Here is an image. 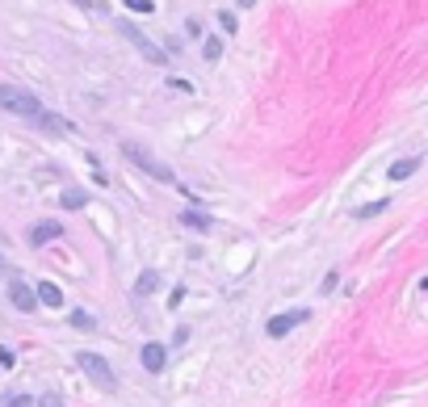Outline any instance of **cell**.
Wrapping results in <instances>:
<instances>
[{"label": "cell", "instance_id": "1", "mask_svg": "<svg viewBox=\"0 0 428 407\" xmlns=\"http://www.w3.org/2000/svg\"><path fill=\"white\" fill-rule=\"evenodd\" d=\"M122 156H126V160H130L134 168H143L147 177L164 181V185H172V181H177V172H172L168 164H160V160H156V156H151V151H147L143 143H134V139H122Z\"/></svg>", "mask_w": 428, "mask_h": 407}, {"label": "cell", "instance_id": "2", "mask_svg": "<svg viewBox=\"0 0 428 407\" xmlns=\"http://www.w3.org/2000/svg\"><path fill=\"white\" fill-rule=\"evenodd\" d=\"M76 361H80L84 378H88V382H92L97 391H105V395H113V391H118V374L109 370V361H105L101 353H80Z\"/></svg>", "mask_w": 428, "mask_h": 407}, {"label": "cell", "instance_id": "3", "mask_svg": "<svg viewBox=\"0 0 428 407\" xmlns=\"http://www.w3.org/2000/svg\"><path fill=\"white\" fill-rule=\"evenodd\" d=\"M0 109H8V113H17V118H38L42 113V101L34 97V92H25V88H17V84H0Z\"/></svg>", "mask_w": 428, "mask_h": 407}, {"label": "cell", "instance_id": "4", "mask_svg": "<svg viewBox=\"0 0 428 407\" xmlns=\"http://www.w3.org/2000/svg\"><path fill=\"white\" fill-rule=\"evenodd\" d=\"M118 29H122V38H126V42H130V46H134L147 63H168V55H164V50H160V46H156V42H151L139 25H130V21H126V25H118Z\"/></svg>", "mask_w": 428, "mask_h": 407}, {"label": "cell", "instance_id": "5", "mask_svg": "<svg viewBox=\"0 0 428 407\" xmlns=\"http://www.w3.org/2000/svg\"><path fill=\"white\" fill-rule=\"evenodd\" d=\"M307 319H311V311H286V315H273L265 332H269L273 340H282V336H290V332H294L298 324H307Z\"/></svg>", "mask_w": 428, "mask_h": 407}, {"label": "cell", "instance_id": "6", "mask_svg": "<svg viewBox=\"0 0 428 407\" xmlns=\"http://www.w3.org/2000/svg\"><path fill=\"white\" fill-rule=\"evenodd\" d=\"M139 361H143V370H147V374H160V370L168 366V349H164V345H156V340H147V345L139 349Z\"/></svg>", "mask_w": 428, "mask_h": 407}, {"label": "cell", "instance_id": "7", "mask_svg": "<svg viewBox=\"0 0 428 407\" xmlns=\"http://www.w3.org/2000/svg\"><path fill=\"white\" fill-rule=\"evenodd\" d=\"M8 303H13L17 311H25V315L38 307V298H34V290H29L25 282H8Z\"/></svg>", "mask_w": 428, "mask_h": 407}, {"label": "cell", "instance_id": "8", "mask_svg": "<svg viewBox=\"0 0 428 407\" xmlns=\"http://www.w3.org/2000/svg\"><path fill=\"white\" fill-rule=\"evenodd\" d=\"M59 235H63V227H59L55 219H42V223H34L29 244H38V248H42V244H50V240H59Z\"/></svg>", "mask_w": 428, "mask_h": 407}, {"label": "cell", "instance_id": "9", "mask_svg": "<svg viewBox=\"0 0 428 407\" xmlns=\"http://www.w3.org/2000/svg\"><path fill=\"white\" fill-rule=\"evenodd\" d=\"M34 298H38V307H63V290L55 282H38L34 286Z\"/></svg>", "mask_w": 428, "mask_h": 407}, {"label": "cell", "instance_id": "10", "mask_svg": "<svg viewBox=\"0 0 428 407\" xmlns=\"http://www.w3.org/2000/svg\"><path fill=\"white\" fill-rule=\"evenodd\" d=\"M156 286H160V273H156V269H147V273H139L134 294H139V298H147V294H156Z\"/></svg>", "mask_w": 428, "mask_h": 407}, {"label": "cell", "instance_id": "11", "mask_svg": "<svg viewBox=\"0 0 428 407\" xmlns=\"http://www.w3.org/2000/svg\"><path fill=\"white\" fill-rule=\"evenodd\" d=\"M181 223L193 227V231H210V219H206L202 210H181Z\"/></svg>", "mask_w": 428, "mask_h": 407}, {"label": "cell", "instance_id": "12", "mask_svg": "<svg viewBox=\"0 0 428 407\" xmlns=\"http://www.w3.org/2000/svg\"><path fill=\"white\" fill-rule=\"evenodd\" d=\"M416 168H420V160H403V164H391V172H387V177H391V181H403V177H412Z\"/></svg>", "mask_w": 428, "mask_h": 407}, {"label": "cell", "instance_id": "13", "mask_svg": "<svg viewBox=\"0 0 428 407\" xmlns=\"http://www.w3.org/2000/svg\"><path fill=\"white\" fill-rule=\"evenodd\" d=\"M59 202H63L67 210H84V202H88V193H84V189H67V193H63Z\"/></svg>", "mask_w": 428, "mask_h": 407}, {"label": "cell", "instance_id": "14", "mask_svg": "<svg viewBox=\"0 0 428 407\" xmlns=\"http://www.w3.org/2000/svg\"><path fill=\"white\" fill-rule=\"evenodd\" d=\"M71 328H80V332H92V328H97V319H92L88 311H71Z\"/></svg>", "mask_w": 428, "mask_h": 407}, {"label": "cell", "instance_id": "15", "mask_svg": "<svg viewBox=\"0 0 428 407\" xmlns=\"http://www.w3.org/2000/svg\"><path fill=\"white\" fill-rule=\"evenodd\" d=\"M202 55H206V59L214 63V59L223 55V42H219V38H206V42H202Z\"/></svg>", "mask_w": 428, "mask_h": 407}, {"label": "cell", "instance_id": "16", "mask_svg": "<svg viewBox=\"0 0 428 407\" xmlns=\"http://www.w3.org/2000/svg\"><path fill=\"white\" fill-rule=\"evenodd\" d=\"M387 206H391V202H370V206H361V210H357V219H378Z\"/></svg>", "mask_w": 428, "mask_h": 407}, {"label": "cell", "instance_id": "17", "mask_svg": "<svg viewBox=\"0 0 428 407\" xmlns=\"http://www.w3.org/2000/svg\"><path fill=\"white\" fill-rule=\"evenodd\" d=\"M219 25H223L227 34H235V29H240V21H235V13H227V8L219 13Z\"/></svg>", "mask_w": 428, "mask_h": 407}, {"label": "cell", "instance_id": "18", "mask_svg": "<svg viewBox=\"0 0 428 407\" xmlns=\"http://www.w3.org/2000/svg\"><path fill=\"white\" fill-rule=\"evenodd\" d=\"M126 8H134V13H151L156 4H151V0H126Z\"/></svg>", "mask_w": 428, "mask_h": 407}, {"label": "cell", "instance_id": "19", "mask_svg": "<svg viewBox=\"0 0 428 407\" xmlns=\"http://www.w3.org/2000/svg\"><path fill=\"white\" fill-rule=\"evenodd\" d=\"M76 4H84V8H92V13H105V8H109V0H76Z\"/></svg>", "mask_w": 428, "mask_h": 407}, {"label": "cell", "instance_id": "20", "mask_svg": "<svg viewBox=\"0 0 428 407\" xmlns=\"http://www.w3.org/2000/svg\"><path fill=\"white\" fill-rule=\"evenodd\" d=\"M38 407H63V399H59V395H55V391H46V395H42V399H38Z\"/></svg>", "mask_w": 428, "mask_h": 407}, {"label": "cell", "instance_id": "21", "mask_svg": "<svg viewBox=\"0 0 428 407\" xmlns=\"http://www.w3.org/2000/svg\"><path fill=\"white\" fill-rule=\"evenodd\" d=\"M4 407H34V399H29V395H13Z\"/></svg>", "mask_w": 428, "mask_h": 407}, {"label": "cell", "instance_id": "22", "mask_svg": "<svg viewBox=\"0 0 428 407\" xmlns=\"http://www.w3.org/2000/svg\"><path fill=\"white\" fill-rule=\"evenodd\" d=\"M168 88H177V92H193V84H189V80H168Z\"/></svg>", "mask_w": 428, "mask_h": 407}, {"label": "cell", "instance_id": "23", "mask_svg": "<svg viewBox=\"0 0 428 407\" xmlns=\"http://www.w3.org/2000/svg\"><path fill=\"white\" fill-rule=\"evenodd\" d=\"M0 366H4V370L13 366V353H8V349H0Z\"/></svg>", "mask_w": 428, "mask_h": 407}, {"label": "cell", "instance_id": "24", "mask_svg": "<svg viewBox=\"0 0 428 407\" xmlns=\"http://www.w3.org/2000/svg\"><path fill=\"white\" fill-rule=\"evenodd\" d=\"M235 4H244V8H248V4H256V0H235Z\"/></svg>", "mask_w": 428, "mask_h": 407}, {"label": "cell", "instance_id": "25", "mask_svg": "<svg viewBox=\"0 0 428 407\" xmlns=\"http://www.w3.org/2000/svg\"><path fill=\"white\" fill-rule=\"evenodd\" d=\"M0 273H8V269H4V261H0Z\"/></svg>", "mask_w": 428, "mask_h": 407}]
</instances>
